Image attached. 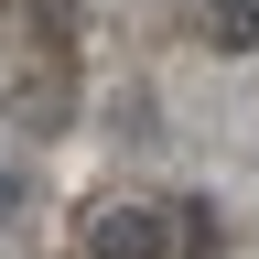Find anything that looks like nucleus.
<instances>
[{
  "mask_svg": "<svg viewBox=\"0 0 259 259\" xmlns=\"http://www.w3.org/2000/svg\"><path fill=\"white\" fill-rule=\"evenodd\" d=\"M205 32H227V54H259V0H205Z\"/></svg>",
  "mask_w": 259,
  "mask_h": 259,
  "instance_id": "nucleus-2",
  "label": "nucleus"
},
{
  "mask_svg": "<svg viewBox=\"0 0 259 259\" xmlns=\"http://www.w3.org/2000/svg\"><path fill=\"white\" fill-rule=\"evenodd\" d=\"M87 248L97 259H173V227H162V205H108L87 227Z\"/></svg>",
  "mask_w": 259,
  "mask_h": 259,
  "instance_id": "nucleus-1",
  "label": "nucleus"
}]
</instances>
